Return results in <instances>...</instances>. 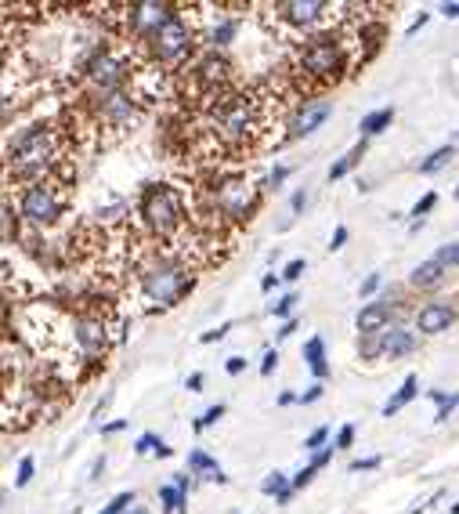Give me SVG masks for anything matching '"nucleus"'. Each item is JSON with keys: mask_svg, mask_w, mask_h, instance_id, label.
I'll return each instance as SVG.
<instances>
[{"mask_svg": "<svg viewBox=\"0 0 459 514\" xmlns=\"http://www.w3.org/2000/svg\"><path fill=\"white\" fill-rule=\"evenodd\" d=\"M203 120H199V131L214 149L221 153H253L257 145L268 142V124H272V109H268V98L257 95V91H225L217 95L214 102H207L203 109Z\"/></svg>", "mask_w": 459, "mask_h": 514, "instance_id": "nucleus-1", "label": "nucleus"}, {"mask_svg": "<svg viewBox=\"0 0 459 514\" xmlns=\"http://www.w3.org/2000/svg\"><path fill=\"white\" fill-rule=\"evenodd\" d=\"M358 62L355 37L347 40L344 33H315L297 48L293 55V77L304 84V95L308 91H326L329 84L344 80V73Z\"/></svg>", "mask_w": 459, "mask_h": 514, "instance_id": "nucleus-2", "label": "nucleus"}, {"mask_svg": "<svg viewBox=\"0 0 459 514\" xmlns=\"http://www.w3.org/2000/svg\"><path fill=\"white\" fill-rule=\"evenodd\" d=\"M196 286V265L185 261L181 254H156L138 265V290L141 301L152 312H167Z\"/></svg>", "mask_w": 459, "mask_h": 514, "instance_id": "nucleus-3", "label": "nucleus"}, {"mask_svg": "<svg viewBox=\"0 0 459 514\" xmlns=\"http://www.w3.org/2000/svg\"><path fill=\"white\" fill-rule=\"evenodd\" d=\"M207 210L203 214H214L217 225H243L250 221L253 207H257V185L243 174H235L232 167H210L207 185H199Z\"/></svg>", "mask_w": 459, "mask_h": 514, "instance_id": "nucleus-4", "label": "nucleus"}, {"mask_svg": "<svg viewBox=\"0 0 459 514\" xmlns=\"http://www.w3.org/2000/svg\"><path fill=\"white\" fill-rule=\"evenodd\" d=\"M203 40L196 26V15L192 11H178L167 26L149 40V48L141 51V62H149V66H160V69H185L192 58H196V44Z\"/></svg>", "mask_w": 459, "mask_h": 514, "instance_id": "nucleus-5", "label": "nucleus"}, {"mask_svg": "<svg viewBox=\"0 0 459 514\" xmlns=\"http://www.w3.org/2000/svg\"><path fill=\"white\" fill-rule=\"evenodd\" d=\"M138 214L152 236L170 243V239L185 229V218H188L185 196H181L174 185H167V181H149V185L138 192Z\"/></svg>", "mask_w": 459, "mask_h": 514, "instance_id": "nucleus-6", "label": "nucleus"}, {"mask_svg": "<svg viewBox=\"0 0 459 514\" xmlns=\"http://www.w3.org/2000/svg\"><path fill=\"white\" fill-rule=\"evenodd\" d=\"M66 185L58 181H37V185H22L19 189V218L33 229H55L58 221L66 218Z\"/></svg>", "mask_w": 459, "mask_h": 514, "instance_id": "nucleus-7", "label": "nucleus"}, {"mask_svg": "<svg viewBox=\"0 0 459 514\" xmlns=\"http://www.w3.org/2000/svg\"><path fill=\"white\" fill-rule=\"evenodd\" d=\"M264 11H272L275 26H290L293 33H304V37H315L326 22H344L337 4L329 0H282V4H268Z\"/></svg>", "mask_w": 459, "mask_h": 514, "instance_id": "nucleus-8", "label": "nucleus"}, {"mask_svg": "<svg viewBox=\"0 0 459 514\" xmlns=\"http://www.w3.org/2000/svg\"><path fill=\"white\" fill-rule=\"evenodd\" d=\"M329 116H333V102H326V98H319V102H304L297 109V116L290 120L286 138H308V134H315L322 124H326Z\"/></svg>", "mask_w": 459, "mask_h": 514, "instance_id": "nucleus-9", "label": "nucleus"}, {"mask_svg": "<svg viewBox=\"0 0 459 514\" xmlns=\"http://www.w3.org/2000/svg\"><path fill=\"white\" fill-rule=\"evenodd\" d=\"M391 315H394V305L391 297H384V301H369L362 312L355 315V326L362 337H380L391 330Z\"/></svg>", "mask_w": 459, "mask_h": 514, "instance_id": "nucleus-10", "label": "nucleus"}, {"mask_svg": "<svg viewBox=\"0 0 459 514\" xmlns=\"http://www.w3.org/2000/svg\"><path fill=\"white\" fill-rule=\"evenodd\" d=\"M456 323V308L445 305V301H431V305H423L416 312V330L420 334H441V330H449Z\"/></svg>", "mask_w": 459, "mask_h": 514, "instance_id": "nucleus-11", "label": "nucleus"}, {"mask_svg": "<svg viewBox=\"0 0 459 514\" xmlns=\"http://www.w3.org/2000/svg\"><path fill=\"white\" fill-rule=\"evenodd\" d=\"M235 33H239V15H221L217 11L214 19H210V26L203 29V44H207V51H221L232 44Z\"/></svg>", "mask_w": 459, "mask_h": 514, "instance_id": "nucleus-12", "label": "nucleus"}, {"mask_svg": "<svg viewBox=\"0 0 459 514\" xmlns=\"http://www.w3.org/2000/svg\"><path fill=\"white\" fill-rule=\"evenodd\" d=\"M188 471H192V475H199L203 482H217V486H225V482H228V475L221 471V464L210 457L207 449H192V453H188Z\"/></svg>", "mask_w": 459, "mask_h": 514, "instance_id": "nucleus-13", "label": "nucleus"}, {"mask_svg": "<svg viewBox=\"0 0 459 514\" xmlns=\"http://www.w3.org/2000/svg\"><path fill=\"white\" fill-rule=\"evenodd\" d=\"M380 341H384V359H405V355L416 348V334L413 330H402V326H391L387 334H380Z\"/></svg>", "mask_w": 459, "mask_h": 514, "instance_id": "nucleus-14", "label": "nucleus"}, {"mask_svg": "<svg viewBox=\"0 0 459 514\" xmlns=\"http://www.w3.org/2000/svg\"><path fill=\"white\" fill-rule=\"evenodd\" d=\"M445 276H449V272H445V268L438 265V261H423V265H416L413 268V276H409V283L416 286V290H438L441 283H445Z\"/></svg>", "mask_w": 459, "mask_h": 514, "instance_id": "nucleus-15", "label": "nucleus"}, {"mask_svg": "<svg viewBox=\"0 0 459 514\" xmlns=\"http://www.w3.org/2000/svg\"><path fill=\"white\" fill-rule=\"evenodd\" d=\"M416 391H420V377H416V373H409V377L402 381V388L394 391L391 399L384 402V410H380V413H384V417H394V413H402L405 406H409V402L416 399Z\"/></svg>", "mask_w": 459, "mask_h": 514, "instance_id": "nucleus-16", "label": "nucleus"}, {"mask_svg": "<svg viewBox=\"0 0 459 514\" xmlns=\"http://www.w3.org/2000/svg\"><path fill=\"white\" fill-rule=\"evenodd\" d=\"M304 362H308V370L315 373V381H326L329 377V362H326V341L322 337H311L308 344H304Z\"/></svg>", "mask_w": 459, "mask_h": 514, "instance_id": "nucleus-17", "label": "nucleus"}, {"mask_svg": "<svg viewBox=\"0 0 459 514\" xmlns=\"http://www.w3.org/2000/svg\"><path fill=\"white\" fill-rule=\"evenodd\" d=\"M391 120H394V109H391V105H384V109H376V113L362 116V124H358V134H362V142H366V138H373V134L387 131V127H391Z\"/></svg>", "mask_w": 459, "mask_h": 514, "instance_id": "nucleus-18", "label": "nucleus"}, {"mask_svg": "<svg viewBox=\"0 0 459 514\" xmlns=\"http://www.w3.org/2000/svg\"><path fill=\"white\" fill-rule=\"evenodd\" d=\"M362 156H366V142H358L355 149H351V153H344L337 163H333V167H329V181H340L344 174L355 171L358 163H362Z\"/></svg>", "mask_w": 459, "mask_h": 514, "instance_id": "nucleus-19", "label": "nucleus"}, {"mask_svg": "<svg viewBox=\"0 0 459 514\" xmlns=\"http://www.w3.org/2000/svg\"><path fill=\"white\" fill-rule=\"evenodd\" d=\"M456 160V145H441V149H434L427 160H420V174H438L445 171L449 163Z\"/></svg>", "mask_w": 459, "mask_h": 514, "instance_id": "nucleus-20", "label": "nucleus"}, {"mask_svg": "<svg viewBox=\"0 0 459 514\" xmlns=\"http://www.w3.org/2000/svg\"><path fill=\"white\" fill-rule=\"evenodd\" d=\"M160 507L167 514H185L188 511V493H181L178 486H160Z\"/></svg>", "mask_w": 459, "mask_h": 514, "instance_id": "nucleus-21", "label": "nucleus"}, {"mask_svg": "<svg viewBox=\"0 0 459 514\" xmlns=\"http://www.w3.org/2000/svg\"><path fill=\"white\" fill-rule=\"evenodd\" d=\"M261 489H264L268 496H282L286 489H293V478H286L282 471H272V475H268V478L261 482Z\"/></svg>", "mask_w": 459, "mask_h": 514, "instance_id": "nucleus-22", "label": "nucleus"}, {"mask_svg": "<svg viewBox=\"0 0 459 514\" xmlns=\"http://www.w3.org/2000/svg\"><path fill=\"white\" fill-rule=\"evenodd\" d=\"M434 261H438L445 272H452V268H459V243H445V247L434 254Z\"/></svg>", "mask_w": 459, "mask_h": 514, "instance_id": "nucleus-23", "label": "nucleus"}, {"mask_svg": "<svg viewBox=\"0 0 459 514\" xmlns=\"http://www.w3.org/2000/svg\"><path fill=\"white\" fill-rule=\"evenodd\" d=\"M297 301H300L297 294L279 297V301L272 305V315H275V319H282V323H290V319H293V308H297Z\"/></svg>", "mask_w": 459, "mask_h": 514, "instance_id": "nucleus-24", "label": "nucleus"}, {"mask_svg": "<svg viewBox=\"0 0 459 514\" xmlns=\"http://www.w3.org/2000/svg\"><path fill=\"white\" fill-rule=\"evenodd\" d=\"M131 504H138V496H134V493H120V496H113V500L105 504L102 514H127V511H131Z\"/></svg>", "mask_w": 459, "mask_h": 514, "instance_id": "nucleus-25", "label": "nucleus"}, {"mask_svg": "<svg viewBox=\"0 0 459 514\" xmlns=\"http://www.w3.org/2000/svg\"><path fill=\"white\" fill-rule=\"evenodd\" d=\"M33 475H37V460H33V457H22L19 460V475H15V489L29 486V482H33Z\"/></svg>", "mask_w": 459, "mask_h": 514, "instance_id": "nucleus-26", "label": "nucleus"}, {"mask_svg": "<svg viewBox=\"0 0 459 514\" xmlns=\"http://www.w3.org/2000/svg\"><path fill=\"white\" fill-rule=\"evenodd\" d=\"M160 446H163V438L152 435V431H145V435H141L138 442H134V453H138V457H145V453H156Z\"/></svg>", "mask_w": 459, "mask_h": 514, "instance_id": "nucleus-27", "label": "nucleus"}, {"mask_svg": "<svg viewBox=\"0 0 459 514\" xmlns=\"http://www.w3.org/2000/svg\"><path fill=\"white\" fill-rule=\"evenodd\" d=\"M221 417H225V402H217V406H210V410L196 420V431H207V428H214V424H217V420H221Z\"/></svg>", "mask_w": 459, "mask_h": 514, "instance_id": "nucleus-28", "label": "nucleus"}, {"mask_svg": "<svg viewBox=\"0 0 459 514\" xmlns=\"http://www.w3.org/2000/svg\"><path fill=\"white\" fill-rule=\"evenodd\" d=\"M326 438H329V428H315L308 438H304V449H308V453H322V446H326Z\"/></svg>", "mask_w": 459, "mask_h": 514, "instance_id": "nucleus-29", "label": "nucleus"}, {"mask_svg": "<svg viewBox=\"0 0 459 514\" xmlns=\"http://www.w3.org/2000/svg\"><path fill=\"white\" fill-rule=\"evenodd\" d=\"M304 268H308V265H304V257H293L290 265L282 268V279H286V283H297V279L304 276Z\"/></svg>", "mask_w": 459, "mask_h": 514, "instance_id": "nucleus-30", "label": "nucleus"}, {"mask_svg": "<svg viewBox=\"0 0 459 514\" xmlns=\"http://www.w3.org/2000/svg\"><path fill=\"white\" fill-rule=\"evenodd\" d=\"M434 207H438V192H427V196H423V200H420V203H416V207H413V218L420 221L423 214H431Z\"/></svg>", "mask_w": 459, "mask_h": 514, "instance_id": "nucleus-31", "label": "nucleus"}, {"mask_svg": "<svg viewBox=\"0 0 459 514\" xmlns=\"http://www.w3.org/2000/svg\"><path fill=\"white\" fill-rule=\"evenodd\" d=\"M351 442H355V424H344L333 438V449H351Z\"/></svg>", "mask_w": 459, "mask_h": 514, "instance_id": "nucleus-32", "label": "nucleus"}, {"mask_svg": "<svg viewBox=\"0 0 459 514\" xmlns=\"http://www.w3.org/2000/svg\"><path fill=\"white\" fill-rule=\"evenodd\" d=\"M275 366H279V348H268L264 359H261V377H272Z\"/></svg>", "mask_w": 459, "mask_h": 514, "instance_id": "nucleus-33", "label": "nucleus"}, {"mask_svg": "<svg viewBox=\"0 0 459 514\" xmlns=\"http://www.w3.org/2000/svg\"><path fill=\"white\" fill-rule=\"evenodd\" d=\"M380 464H384V457H366V460H355L347 471H351V475H362V471H376Z\"/></svg>", "mask_w": 459, "mask_h": 514, "instance_id": "nucleus-34", "label": "nucleus"}, {"mask_svg": "<svg viewBox=\"0 0 459 514\" xmlns=\"http://www.w3.org/2000/svg\"><path fill=\"white\" fill-rule=\"evenodd\" d=\"M315 475H319V467H315V464L300 467L297 475H293V489H304V486H308V482H311V478H315Z\"/></svg>", "mask_w": 459, "mask_h": 514, "instance_id": "nucleus-35", "label": "nucleus"}, {"mask_svg": "<svg viewBox=\"0 0 459 514\" xmlns=\"http://www.w3.org/2000/svg\"><path fill=\"white\" fill-rule=\"evenodd\" d=\"M456 406H459V391H452L449 399H445V402H441V406H438V413H434V420H438V424H441V420H449V413L456 410Z\"/></svg>", "mask_w": 459, "mask_h": 514, "instance_id": "nucleus-36", "label": "nucleus"}, {"mask_svg": "<svg viewBox=\"0 0 459 514\" xmlns=\"http://www.w3.org/2000/svg\"><path fill=\"white\" fill-rule=\"evenodd\" d=\"M322 399V384L319 381H315V384H311V388L308 391H300V406H311V402H319Z\"/></svg>", "mask_w": 459, "mask_h": 514, "instance_id": "nucleus-37", "label": "nucleus"}, {"mask_svg": "<svg viewBox=\"0 0 459 514\" xmlns=\"http://www.w3.org/2000/svg\"><path fill=\"white\" fill-rule=\"evenodd\" d=\"M228 330H232V323H221L217 330H207V334L199 337V344H214V341H221V337H225Z\"/></svg>", "mask_w": 459, "mask_h": 514, "instance_id": "nucleus-38", "label": "nucleus"}, {"mask_svg": "<svg viewBox=\"0 0 459 514\" xmlns=\"http://www.w3.org/2000/svg\"><path fill=\"white\" fill-rule=\"evenodd\" d=\"M286 178H290V167H282V163H279V167H275V171L268 174V189H279V185Z\"/></svg>", "mask_w": 459, "mask_h": 514, "instance_id": "nucleus-39", "label": "nucleus"}, {"mask_svg": "<svg viewBox=\"0 0 459 514\" xmlns=\"http://www.w3.org/2000/svg\"><path fill=\"white\" fill-rule=\"evenodd\" d=\"M225 370L232 373V377H239V373L246 370V359H243V355H232V359L225 362Z\"/></svg>", "mask_w": 459, "mask_h": 514, "instance_id": "nucleus-40", "label": "nucleus"}, {"mask_svg": "<svg viewBox=\"0 0 459 514\" xmlns=\"http://www.w3.org/2000/svg\"><path fill=\"white\" fill-rule=\"evenodd\" d=\"M376 290H380V272H373V276H369L366 283H362V290H358V294L369 297V294H376Z\"/></svg>", "mask_w": 459, "mask_h": 514, "instance_id": "nucleus-41", "label": "nucleus"}, {"mask_svg": "<svg viewBox=\"0 0 459 514\" xmlns=\"http://www.w3.org/2000/svg\"><path fill=\"white\" fill-rule=\"evenodd\" d=\"M304 203H308V192L297 189V192H293V200H290V210H293V214H300V210H304Z\"/></svg>", "mask_w": 459, "mask_h": 514, "instance_id": "nucleus-42", "label": "nucleus"}, {"mask_svg": "<svg viewBox=\"0 0 459 514\" xmlns=\"http://www.w3.org/2000/svg\"><path fill=\"white\" fill-rule=\"evenodd\" d=\"M347 243V229L344 225H337V232H333V239H329V250H340Z\"/></svg>", "mask_w": 459, "mask_h": 514, "instance_id": "nucleus-43", "label": "nucleus"}, {"mask_svg": "<svg viewBox=\"0 0 459 514\" xmlns=\"http://www.w3.org/2000/svg\"><path fill=\"white\" fill-rule=\"evenodd\" d=\"M329 460H333V446H326V449H322V453H315V457H311V464H315V467H319V471H322V467H326Z\"/></svg>", "mask_w": 459, "mask_h": 514, "instance_id": "nucleus-44", "label": "nucleus"}, {"mask_svg": "<svg viewBox=\"0 0 459 514\" xmlns=\"http://www.w3.org/2000/svg\"><path fill=\"white\" fill-rule=\"evenodd\" d=\"M438 11L445 15V19H459V0H445Z\"/></svg>", "mask_w": 459, "mask_h": 514, "instance_id": "nucleus-45", "label": "nucleus"}, {"mask_svg": "<svg viewBox=\"0 0 459 514\" xmlns=\"http://www.w3.org/2000/svg\"><path fill=\"white\" fill-rule=\"evenodd\" d=\"M123 428H127V420H109V424L102 428V435H120Z\"/></svg>", "mask_w": 459, "mask_h": 514, "instance_id": "nucleus-46", "label": "nucleus"}, {"mask_svg": "<svg viewBox=\"0 0 459 514\" xmlns=\"http://www.w3.org/2000/svg\"><path fill=\"white\" fill-rule=\"evenodd\" d=\"M185 388H188V391H203V373H188Z\"/></svg>", "mask_w": 459, "mask_h": 514, "instance_id": "nucleus-47", "label": "nucleus"}, {"mask_svg": "<svg viewBox=\"0 0 459 514\" xmlns=\"http://www.w3.org/2000/svg\"><path fill=\"white\" fill-rule=\"evenodd\" d=\"M275 286H279V276H275V272H268V276L261 279V290H264V294H272Z\"/></svg>", "mask_w": 459, "mask_h": 514, "instance_id": "nucleus-48", "label": "nucleus"}, {"mask_svg": "<svg viewBox=\"0 0 459 514\" xmlns=\"http://www.w3.org/2000/svg\"><path fill=\"white\" fill-rule=\"evenodd\" d=\"M297 319H290V323H282V330H279V341H286V337H293V330H297Z\"/></svg>", "mask_w": 459, "mask_h": 514, "instance_id": "nucleus-49", "label": "nucleus"}, {"mask_svg": "<svg viewBox=\"0 0 459 514\" xmlns=\"http://www.w3.org/2000/svg\"><path fill=\"white\" fill-rule=\"evenodd\" d=\"M174 486H178L181 493H188V489H192V475H178L174 478Z\"/></svg>", "mask_w": 459, "mask_h": 514, "instance_id": "nucleus-50", "label": "nucleus"}, {"mask_svg": "<svg viewBox=\"0 0 459 514\" xmlns=\"http://www.w3.org/2000/svg\"><path fill=\"white\" fill-rule=\"evenodd\" d=\"M109 402H113V395H105V399L98 402V406H94V417H102V413L109 410Z\"/></svg>", "mask_w": 459, "mask_h": 514, "instance_id": "nucleus-51", "label": "nucleus"}, {"mask_svg": "<svg viewBox=\"0 0 459 514\" xmlns=\"http://www.w3.org/2000/svg\"><path fill=\"white\" fill-rule=\"evenodd\" d=\"M300 399V395H293V391H282V395H279V406H290V402H297Z\"/></svg>", "mask_w": 459, "mask_h": 514, "instance_id": "nucleus-52", "label": "nucleus"}, {"mask_svg": "<svg viewBox=\"0 0 459 514\" xmlns=\"http://www.w3.org/2000/svg\"><path fill=\"white\" fill-rule=\"evenodd\" d=\"M427 19H431V15H420V19H416L413 26H409V37H413L416 29H423V26H427Z\"/></svg>", "mask_w": 459, "mask_h": 514, "instance_id": "nucleus-53", "label": "nucleus"}, {"mask_svg": "<svg viewBox=\"0 0 459 514\" xmlns=\"http://www.w3.org/2000/svg\"><path fill=\"white\" fill-rule=\"evenodd\" d=\"M127 514H149V511H145V507H131Z\"/></svg>", "mask_w": 459, "mask_h": 514, "instance_id": "nucleus-54", "label": "nucleus"}, {"mask_svg": "<svg viewBox=\"0 0 459 514\" xmlns=\"http://www.w3.org/2000/svg\"><path fill=\"white\" fill-rule=\"evenodd\" d=\"M452 514H459V504H452Z\"/></svg>", "mask_w": 459, "mask_h": 514, "instance_id": "nucleus-55", "label": "nucleus"}, {"mask_svg": "<svg viewBox=\"0 0 459 514\" xmlns=\"http://www.w3.org/2000/svg\"><path fill=\"white\" fill-rule=\"evenodd\" d=\"M456 200H459V185H456Z\"/></svg>", "mask_w": 459, "mask_h": 514, "instance_id": "nucleus-56", "label": "nucleus"}]
</instances>
